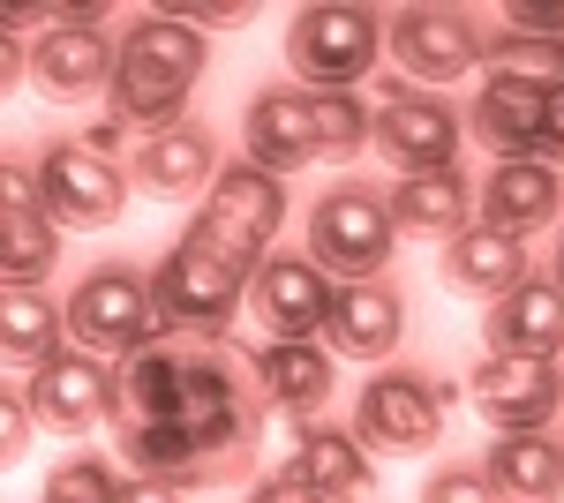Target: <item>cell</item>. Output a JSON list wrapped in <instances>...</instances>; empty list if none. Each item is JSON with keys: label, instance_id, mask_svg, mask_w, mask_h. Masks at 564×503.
<instances>
[{"label": "cell", "instance_id": "obj_19", "mask_svg": "<svg viewBox=\"0 0 564 503\" xmlns=\"http://www.w3.org/2000/svg\"><path fill=\"white\" fill-rule=\"evenodd\" d=\"M113 76V31L106 23H53L31 45V84L45 98H90Z\"/></svg>", "mask_w": 564, "mask_h": 503}, {"label": "cell", "instance_id": "obj_20", "mask_svg": "<svg viewBox=\"0 0 564 503\" xmlns=\"http://www.w3.org/2000/svg\"><path fill=\"white\" fill-rule=\"evenodd\" d=\"M489 353L557 361L564 353V286L557 278H520L505 300H489Z\"/></svg>", "mask_w": 564, "mask_h": 503}, {"label": "cell", "instance_id": "obj_24", "mask_svg": "<svg viewBox=\"0 0 564 503\" xmlns=\"http://www.w3.org/2000/svg\"><path fill=\"white\" fill-rule=\"evenodd\" d=\"M384 204H391V226H399V233H422V241H452V233L475 226V188H467L459 166L399 173V188H391Z\"/></svg>", "mask_w": 564, "mask_h": 503}, {"label": "cell", "instance_id": "obj_18", "mask_svg": "<svg viewBox=\"0 0 564 503\" xmlns=\"http://www.w3.org/2000/svg\"><path fill=\"white\" fill-rule=\"evenodd\" d=\"M212 181H218V143H212V128H196V121L166 128V135H143V151L129 166V188L135 196H159V204L204 196Z\"/></svg>", "mask_w": 564, "mask_h": 503}, {"label": "cell", "instance_id": "obj_35", "mask_svg": "<svg viewBox=\"0 0 564 503\" xmlns=\"http://www.w3.org/2000/svg\"><path fill=\"white\" fill-rule=\"evenodd\" d=\"M39 210V166L0 158V218H31Z\"/></svg>", "mask_w": 564, "mask_h": 503}, {"label": "cell", "instance_id": "obj_31", "mask_svg": "<svg viewBox=\"0 0 564 503\" xmlns=\"http://www.w3.org/2000/svg\"><path fill=\"white\" fill-rule=\"evenodd\" d=\"M481 68L542 90V98H557L564 90V39H512V31L505 39H481Z\"/></svg>", "mask_w": 564, "mask_h": 503}, {"label": "cell", "instance_id": "obj_37", "mask_svg": "<svg viewBox=\"0 0 564 503\" xmlns=\"http://www.w3.org/2000/svg\"><path fill=\"white\" fill-rule=\"evenodd\" d=\"M174 15H181V23H196V31H234V23H249L241 0H181Z\"/></svg>", "mask_w": 564, "mask_h": 503}, {"label": "cell", "instance_id": "obj_43", "mask_svg": "<svg viewBox=\"0 0 564 503\" xmlns=\"http://www.w3.org/2000/svg\"><path fill=\"white\" fill-rule=\"evenodd\" d=\"M550 278H557V286H564V233H557V263H550Z\"/></svg>", "mask_w": 564, "mask_h": 503}, {"label": "cell", "instance_id": "obj_14", "mask_svg": "<svg viewBox=\"0 0 564 503\" xmlns=\"http://www.w3.org/2000/svg\"><path fill=\"white\" fill-rule=\"evenodd\" d=\"M249 308H257V324L271 338H324L332 278L308 255H263L257 278H249Z\"/></svg>", "mask_w": 564, "mask_h": 503}, {"label": "cell", "instance_id": "obj_11", "mask_svg": "<svg viewBox=\"0 0 564 503\" xmlns=\"http://www.w3.org/2000/svg\"><path fill=\"white\" fill-rule=\"evenodd\" d=\"M384 106H377V151H384L399 173H444L459 166V113H452V98H430V90L414 84H384L377 90Z\"/></svg>", "mask_w": 564, "mask_h": 503}, {"label": "cell", "instance_id": "obj_34", "mask_svg": "<svg viewBox=\"0 0 564 503\" xmlns=\"http://www.w3.org/2000/svg\"><path fill=\"white\" fill-rule=\"evenodd\" d=\"M422 503H505V496L481 481V466H444V473H430Z\"/></svg>", "mask_w": 564, "mask_h": 503}, {"label": "cell", "instance_id": "obj_8", "mask_svg": "<svg viewBox=\"0 0 564 503\" xmlns=\"http://www.w3.org/2000/svg\"><path fill=\"white\" fill-rule=\"evenodd\" d=\"M384 53L406 68L414 90H436V84H459V76L481 61V31H475V15L422 0V8L384 15Z\"/></svg>", "mask_w": 564, "mask_h": 503}, {"label": "cell", "instance_id": "obj_21", "mask_svg": "<svg viewBox=\"0 0 564 503\" xmlns=\"http://www.w3.org/2000/svg\"><path fill=\"white\" fill-rule=\"evenodd\" d=\"M520 278H534V263H527V241L520 233H497V226H467V233H452L444 241V286L467 300H505Z\"/></svg>", "mask_w": 564, "mask_h": 503}, {"label": "cell", "instance_id": "obj_10", "mask_svg": "<svg viewBox=\"0 0 564 503\" xmlns=\"http://www.w3.org/2000/svg\"><path fill=\"white\" fill-rule=\"evenodd\" d=\"M129 204V173L113 166V158H98L84 143H53L39 158V210L53 226H76V233H98V226H113Z\"/></svg>", "mask_w": 564, "mask_h": 503}, {"label": "cell", "instance_id": "obj_41", "mask_svg": "<svg viewBox=\"0 0 564 503\" xmlns=\"http://www.w3.org/2000/svg\"><path fill=\"white\" fill-rule=\"evenodd\" d=\"M113 503H188V496H181V489H166V481H135V473H129Z\"/></svg>", "mask_w": 564, "mask_h": 503}, {"label": "cell", "instance_id": "obj_23", "mask_svg": "<svg viewBox=\"0 0 564 503\" xmlns=\"http://www.w3.org/2000/svg\"><path fill=\"white\" fill-rule=\"evenodd\" d=\"M241 135H249V166L271 173V181H286L294 166H308V158H316V135H308V98H302V90H286V84L249 98Z\"/></svg>", "mask_w": 564, "mask_h": 503}, {"label": "cell", "instance_id": "obj_7", "mask_svg": "<svg viewBox=\"0 0 564 503\" xmlns=\"http://www.w3.org/2000/svg\"><path fill=\"white\" fill-rule=\"evenodd\" d=\"M444 383L422 369H377L361 383V406H354V436L369 451H430L444 436Z\"/></svg>", "mask_w": 564, "mask_h": 503}, {"label": "cell", "instance_id": "obj_1", "mask_svg": "<svg viewBox=\"0 0 564 503\" xmlns=\"http://www.w3.org/2000/svg\"><path fill=\"white\" fill-rule=\"evenodd\" d=\"M166 420H174V436L188 444V459H196V489L241 481L249 459H257V444H263V398L218 338H188L181 391H174V414Z\"/></svg>", "mask_w": 564, "mask_h": 503}, {"label": "cell", "instance_id": "obj_29", "mask_svg": "<svg viewBox=\"0 0 564 503\" xmlns=\"http://www.w3.org/2000/svg\"><path fill=\"white\" fill-rule=\"evenodd\" d=\"M53 263H61V226L45 210L0 218V294H23V286L53 278Z\"/></svg>", "mask_w": 564, "mask_h": 503}, {"label": "cell", "instance_id": "obj_28", "mask_svg": "<svg viewBox=\"0 0 564 503\" xmlns=\"http://www.w3.org/2000/svg\"><path fill=\"white\" fill-rule=\"evenodd\" d=\"M61 308L45 286H23V294H0V369H39L45 353H61Z\"/></svg>", "mask_w": 564, "mask_h": 503}, {"label": "cell", "instance_id": "obj_25", "mask_svg": "<svg viewBox=\"0 0 564 503\" xmlns=\"http://www.w3.org/2000/svg\"><path fill=\"white\" fill-rule=\"evenodd\" d=\"M481 481L505 503H564V444H550V428L534 436H497L481 451Z\"/></svg>", "mask_w": 564, "mask_h": 503}, {"label": "cell", "instance_id": "obj_27", "mask_svg": "<svg viewBox=\"0 0 564 503\" xmlns=\"http://www.w3.org/2000/svg\"><path fill=\"white\" fill-rule=\"evenodd\" d=\"M467 128H475L489 151H505V158H534L542 90H527V84H512V76H489V68H481V98H475V113H467Z\"/></svg>", "mask_w": 564, "mask_h": 503}, {"label": "cell", "instance_id": "obj_33", "mask_svg": "<svg viewBox=\"0 0 564 503\" xmlns=\"http://www.w3.org/2000/svg\"><path fill=\"white\" fill-rule=\"evenodd\" d=\"M31 436H39V420H31V398L0 383V473L31 459Z\"/></svg>", "mask_w": 564, "mask_h": 503}, {"label": "cell", "instance_id": "obj_36", "mask_svg": "<svg viewBox=\"0 0 564 503\" xmlns=\"http://www.w3.org/2000/svg\"><path fill=\"white\" fill-rule=\"evenodd\" d=\"M505 31H512V39H564V8L520 0V8H505Z\"/></svg>", "mask_w": 564, "mask_h": 503}, {"label": "cell", "instance_id": "obj_42", "mask_svg": "<svg viewBox=\"0 0 564 503\" xmlns=\"http://www.w3.org/2000/svg\"><path fill=\"white\" fill-rule=\"evenodd\" d=\"M121 135H129L121 121H98V128H84L76 143H84V151H98V158H121Z\"/></svg>", "mask_w": 564, "mask_h": 503}, {"label": "cell", "instance_id": "obj_16", "mask_svg": "<svg viewBox=\"0 0 564 503\" xmlns=\"http://www.w3.org/2000/svg\"><path fill=\"white\" fill-rule=\"evenodd\" d=\"M279 473H286V481H302L308 496H324V503H354V496H369L377 459H369V444H361L354 428L308 420V428H294V451H286Z\"/></svg>", "mask_w": 564, "mask_h": 503}, {"label": "cell", "instance_id": "obj_30", "mask_svg": "<svg viewBox=\"0 0 564 503\" xmlns=\"http://www.w3.org/2000/svg\"><path fill=\"white\" fill-rule=\"evenodd\" d=\"M302 98H308L316 158H361V143L377 135V113L361 106V90H302Z\"/></svg>", "mask_w": 564, "mask_h": 503}, {"label": "cell", "instance_id": "obj_22", "mask_svg": "<svg viewBox=\"0 0 564 503\" xmlns=\"http://www.w3.org/2000/svg\"><path fill=\"white\" fill-rule=\"evenodd\" d=\"M564 210V173L542 166V158H497V173L481 181V226L497 233H534Z\"/></svg>", "mask_w": 564, "mask_h": 503}, {"label": "cell", "instance_id": "obj_39", "mask_svg": "<svg viewBox=\"0 0 564 503\" xmlns=\"http://www.w3.org/2000/svg\"><path fill=\"white\" fill-rule=\"evenodd\" d=\"M23 76H31V53H23V39H15V31H0V98L23 84Z\"/></svg>", "mask_w": 564, "mask_h": 503}, {"label": "cell", "instance_id": "obj_38", "mask_svg": "<svg viewBox=\"0 0 564 503\" xmlns=\"http://www.w3.org/2000/svg\"><path fill=\"white\" fill-rule=\"evenodd\" d=\"M534 158H542V166H557V158H564V90H557V98H542V135H534Z\"/></svg>", "mask_w": 564, "mask_h": 503}, {"label": "cell", "instance_id": "obj_26", "mask_svg": "<svg viewBox=\"0 0 564 503\" xmlns=\"http://www.w3.org/2000/svg\"><path fill=\"white\" fill-rule=\"evenodd\" d=\"M181 353H188V338L159 331L143 353H129L121 369H113V428H135V420H166L174 414V391H181Z\"/></svg>", "mask_w": 564, "mask_h": 503}, {"label": "cell", "instance_id": "obj_12", "mask_svg": "<svg viewBox=\"0 0 564 503\" xmlns=\"http://www.w3.org/2000/svg\"><path fill=\"white\" fill-rule=\"evenodd\" d=\"M23 398H31V420L53 428V436H90L98 420L113 414V369L84 353V346H61V353H45L31 383H23Z\"/></svg>", "mask_w": 564, "mask_h": 503}, {"label": "cell", "instance_id": "obj_15", "mask_svg": "<svg viewBox=\"0 0 564 503\" xmlns=\"http://www.w3.org/2000/svg\"><path fill=\"white\" fill-rule=\"evenodd\" d=\"M324 338L347 361H391L399 338H406V300H399V286H384V278H339L332 286Z\"/></svg>", "mask_w": 564, "mask_h": 503}, {"label": "cell", "instance_id": "obj_6", "mask_svg": "<svg viewBox=\"0 0 564 503\" xmlns=\"http://www.w3.org/2000/svg\"><path fill=\"white\" fill-rule=\"evenodd\" d=\"M68 338L98 353V361H129L159 338V308H151V278L129 263H98L90 278H76V294L61 308Z\"/></svg>", "mask_w": 564, "mask_h": 503}, {"label": "cell", "instance_id": "obj_13", "mask_svg": "<svg viewBox=\"0 0 564 503\" xmlns=\"http://www.w3.org/2000/svg\"><path fill=\"white\" fill-rule=\"evenodd\" d=\"M249 383H257L263 414L279 406L294 428H308V420L339 398V361L316 338H263L257 353H249Z\"/></svg>", "mask_w": 564, "mask_h": 503}, {"label": "cell", "instance_id": "obj_32", "mask_svg": "<svg viewBox=\"0 0 564 503\" xmlns=\"http://www.w3.org/2000/svg\"><path fill=\"white\" fill-rule=\"evenodd\" d=\"M121 496V473L106 459H61L45 473V496L39 503H113Z\"/></svg>", "mask_w": 564, "mask_h": 503}, {"label": "cell", "instance_id": "obj_9", "mask_svg": "<svg viewBox=\"0 0 564 503\" xmlns=\"http://www.w3.org/2000/svg\"><path fill=\"white\" fill-rule=\"evenodd\" d=\"M467 398L497 436H534L564 406V369L557 361H520V353H481L475 376H467Z\"/></svg>", "mask_w": 564, "mask_h": 503}, {"label": "cell", "instance_id": "obj_5", "mask_svg": "<svg viewBox=\"0 0 564 503\" xmlns=\"http://www.w3.org/2000/svg\"><path fill=\"white\" fill-rule=\"evenodd\" d=\"M279 226H286V181H271V173H257L249 158H234V166H218V181L204 188V210H196L188 233L212 241L226 263H241V271L257 278V263L271 255Z\"/></svg>", "mask_w": 564, "mask_h": 503}, {"label": "cell", "instance_id": "obj_3", "mask_svg": "<svg viewBox=\"0 0 564 503\" xmlns=\"http://www.w3.org/2000/svg\"><path fill=\"white\" fill-rule=\"evenodd\" d=\"M384 61V15L354 0H316L286 23V68L308 90H361Z\"/></svg>", "mask_w": 564, "mask_h": 503}, {"label": "cell", "instance_id": "obj_40", "mask_svg": "<svg viewBox=\"0 0 564 503\" xmlns=\"http://www.w3.org/2000/svg\"><path fill=\"white\" fill-rule=\"evenodd\" d=\"M249 503H324V496H308L302 481H286V473H263L257 489H249Z\"/></svg>", "mask_w": 564, "mask_h": 503}, {"label": "cell", "instance_id": "obj_4", "mask_svg": "<svg viewBox=\"0 0 564 503\" xmlns=\"http://www.w3.org/2000/svg\"><path fill=\"white\" fill-rule=\"evenodd\" d=\"M391 249H399V226H391L384 188L339 181L332 196H316V210H308V263L332 286L339 278H384Z\"/></svg>", "mask_w": 564, "mask_h": 503}, {"label": "cell", "instance_id": "obj_17", "mask_svg": "<svg viewBox=\"0 0 564 503\" xmlns=\"http://www.w3.org/2000/svg\"><path fill=\"white\" fill-rule=\"evenodd\" d=\"M113 61L135 68V76H159V84L196 90V76L212 68V39H204L196 23H181L174 8H151V15H135L129 31L113 39Z\"/></svg>", "mask_w": 564, "mask_h": 503}, {"label": "cell", "instance_id": "obj_2", "mask_svg": "<svg viewBox=\"0 0 564 503\" xmlns=\"http://www.w3.org/2000/svg\"><path fill=\"white\" fill-rule=\"evenodd\" d=\"M241 294H249V271L226 263V255H218L212 241H196V233H181L174 249L159 255V271H151L159 331H174V338H226Z\"/></svg>", "mask_w": 564, "mask_h": 503}]
</instances>
